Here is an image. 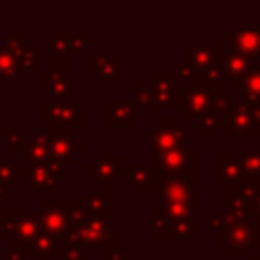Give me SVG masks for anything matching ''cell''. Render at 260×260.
Returning <instances> with one entry per match:
<instances>
[{
	"mask_svg": "<svg viewBox=\"0 0 260 260\" xmlns=\"http://www.w3.org/2000/svg\"><path fill=\"white\" fill-rule=\"evenodd\" d=\"M232 89L240 93V100L248 106H260V61L252 63L248 71L232 81Z\"/></svg>",
	"mask_w": 260,
	"mask_h": 260,
	"instance_id": "d6986e66",
	"label": "cell"
},
{
	"mask_svg": "<svg viewBox=\"0 0 260 260\" xmlns=\"http://www.w3.org/2000/svg\"><path fill=\"white\" fill-rule=\"evenodd\" d=\"M142 116V110L134 104V100L116 102L112 98L104 100V126L106 128H130L134 120Z\"/></svg>",
	"mask_w": 260,
	"mask_h": 260,
	"instance_id": "5bb4252c",
	"label": "cell"
},
{
	"mask_svg": "<svg viewBox=\"0 0 260 260\" xmlns=\"http://www.w3.org/2000/svg\"><path fill=\"white\" fill-rule=\"evenodd\" d=\"M250 65H252V61H248L244 55H240V53L234 51L232 47H225V45H223V53H221V57H219L217 67H219L221 75L225 77V81H228V79H232V81L240 79V77L248 71Z\"/></svg>",
	"mask_w": 260,
	"mask_h": 260,
	"instance_id": "7402d4cb",
	"label": "cell"
},
{
	"mask_svg": "<svg viewBox=\"0 0 260 260\" xmlns=\"http://www.w3.org/2000/svg\"><path fill=\"white\" fill-rule=\"evenodd\" d=\"M0 260H32V256H30L28 252H24L22 248L8 244V246L2 248V252H0Z\"/></svg>",
	"mask_w": 260,
	"mask_h": 260,
	"instance_id": "7bdbcfd3",
	"label": "cell"
},
{
	"mask_svg": "<svg viewBox=\"0 0 260 260\" xmlns=\"http://www.w3.org/2000/svg\"><path fill=\"white\" fill-rule=\"evenodd\" d=\"M197 234V221L193 215L189 217H179V219H173L171 225H169V238L177 240V244L181 248H185Z\"/></svg>",
	"mask_w": 260,
	"mask_h": 260,
	"instance_id": "d4e9b609",
	"label": "cell"
},
{
	"mask_svg": "<svg viewBox=\"0 0 260 260\" xmlns=\"http://www.w3.org/2000/svg\"><path fill=\"white\" fill-rule=\"evenodd\" d=\"M39 260H63V258H59V256H47V258H39Z\"/></svg>",
	"mask_w": 260,
	"mask_h": 260,
	"instance_id": "681fc988",
	"label": "cell"
},
{
	"mask_svg": "<svg viewBox=\"0 0 260 260\" xmlns=\"http://www.w3.org/2000/svg\"><path fill=\"white\" fill-rule=\"evenodd\" d=\"M2 138H4V142H6L8 150H10V154H12V156H14V154L18 156L20 150H22V146H24L26 134H24L22 130L14 128V126H2Z\"/></svg>",
	"mask_w": 260,
	"mask_h": 260,
	"instance_id": "836d02e7",
	"label": "cell"
},
{
	"mask_svg": "<svg viewBox=\"0 0 260 260\" xmlns=\"http://www.w3.org/2000/svg\"><path fill=\"white\" fill-rule=\"evenodd\" d=\"M59 242H61V240H57V238H53V236H49V234L41 232V234H39V236L28 244L26 252H28L32 258L57 256V252H59Z\"/></svg>",
	"mask_w": 260,
	"mask_h": 260,
	"instance_id": "83f0119b",
	"label": "cell"
},
{
	"mask_svg": "<svg viewBox=\"0 0 260 260\" xmlns=\"http://www.w3.org/2000/svg\"><path fill=\"white\" fill-rule=\"evenodd\" d=\"M49 132V152L51 158L63 167L75 165L79 156L87 154V146L75 140V128H47Z\"/></svg>",
	"mask_w": 260,
	"mask_h": 260,
	"instance_id": "52a82bcc",
	"label": "cell"
},
{
	"mask_svg": "<svg viewBox=\"0 0 260 260\" xmlns=\"http://www.w3.org/2000/svg\"><path fill=\"white\" fill-rule=\"evenodd\" d=\"M39 116L47 122V128H85L87 110L77 104L55 102L49 98L39 100Z\"/></svg>",
	"mask_w": 260,
	"mask_h": 260,
	"instance_id": "3957f363",
	"label": "cell"
},
{
	"mask_svg": "<svg viewBox=\"0 0 260 260\" xmlns=\"http://www.w3.org/2000/svg\"><path fill=\"white\" fill-rule=\"evenodd\" d=\"M2 209H4V203H2V201H0V211H2Z\"/></svg>",
	"mask_w": 260,
	"mask_h": 260,
	"instance_id": "816d5d0a",
	"label": "cell"
},
{
	"mask_svg": "<svg viewBox=\"0 0 260 260\" xmlns=\"http://www.w3.org/2000/svg\"><path fill=\"white\" fill-rule=\"evenodd\" d=\"M128 171L130 165L124 162L122 154H95L91 162L85 165V183H102V185H114V183H128Z\"/></svg>",
	"mask_w": 260,
	"mask_h": 260,
	"instance_id": "5b68a950",
	"label": "cell"
},
{
	"mask_svg": "<svg viewBox=\"0 0 260 260\" xmlns=\"http://www.w3.org/2000/svg\"><path fill=\"white\" fill-rule=\"evenodd\" d=\"M244 175L260 179V144H246L240 154Z\"/></svg>",
	"mask_w": 260,
	"mask_h": 260,
	"instance_id": "1f68e13d",
	"label": "cell"
},
{
	"mask_svg": "<svg viewBox=\"0 0 260 260\" xmlns=\"http://www.w3.org/2000/svg\"><path fill=\"white\" fill-rule=\"evenodd\" d=\"M250 215H252V219L260 225V195L256 197V201L252 203V209H250Z\"/></svg>",
	"mask_w": 260,
	"mask_h": 260,
	"instance_id": "7dc6e473",
	"label": "cell"
},
{
	"mask_svg": "<svg viewBox=\"0 0 260 260\" xmlns=\"http://www.w3.org/2000/svg\"><path fill=\"white\" fill-rule=\"evenodd\" d=\"M128 185L134 193H156L160 185V175L142 162H132L128 171Z\"/></svg>",
	"mask_w": 260,
	"mask_h": 260,
	"instance_id": "ffe728a7",
	"label": "cell"
},
{
	"mask_svg": "<svg viewBox=\"0 0 260 260\" xmlns=\"http://www.w3.org/2000/svg\"><path fill=\"white\" fill-rule=\"evenodd\" d=\"M47 69H67V57L65 55L49 53V57H47Z\"/></svg>",
	"mask_w": 260,
	"mask_h": 260,
	"instance_id": "ee69618b",
	"label": "cell"
},
{
	"mask_svg": "<svg viewBox=\"0 0 260 260\" xmlns=\"http://www.w3.org/2000/svg\"><path fill=\"white\" fill-rule=\"evenodd\" d=\"M104 260H132L128 254H124L122 248H108L104 250Z\"/></svg>",
	"mask_w": 260,
	"mask_h": 260,
	"instance_id": "f6af8a7d",
	"label": "cell"
},
{
	"mask_svg": "<svg viewBox=\"0 0 260 260\" xmlns=\"http://www.w3.org/2000/svg\"><path fill=\"white\" fill-rule=\"evenodd\" d=\"M16 61L20 65L22 71H28V73H39L41 71V45L30 41L18 55H16Z\"/></svg>",
	"mask_w": 260,
	"mask_h": 260,
	"instance_id": "f546056e",
	"label": "cell"
},
{
	"mask_svg": "<svg viewBox=\"0 0 260 260\" xmlns=\"http://www.w3.org/2000/svg\"><path fill=\"white\" fill-rule=\"evenodd\" d=\"M47 47H49V53H55V55H71V41H69V32H53V35H47Z\"/></svg>",
	"mask_w": 260,
	"mask_h": 260,
	"instance_id": "e575fe53",
	"label": "cell"
},
{
	"mask_svg": "<svg viewBox=\"0 0 260 260\" xmlns=\"http://www.w3.org/2000/svg\"><path fill=\"white\" fill-rule=\"evenodd\" d=\"M189 128L179 124V118H160L156 128L148 136V146L150 152H165L171 148H179L187 144Z\"/></svg>",
	"mask_w": 260,
	"mask_h": 260,
	"instance_id": "7c38bea8",
	"label": "cell"
},
{
	"mask_svg": "<svg viewBox=\"0 0 260 260\" xmlns=\"http://www.w3.org/2000/svg\"><path fill=\"white\" fill-rule=\"evenodd\" d=\"M158 207L171 205H197L195 183L181 175H167L158 185Z\"/></svg>",
	"mask_w": 260,
	"mask_h": 260,
	"instance_id": "30bf717a",
	"label": "cell"
},
{
	"mask_svg": "<svg viewBox=\"0 0 260 260\" xmlns=\"http://www.w3.org/2000/svg\"><path fill=\"white\" fill-rule=\"evenodd\" d=\"M252 260H260V252H258L256 256H252Z\"/></svg>",
	"mask_w": 260,
	"mask_h": 260,
	"instance_id": "f907efd6",
	"label": "cell"
},
{
	"mask_svg": "<svg viewBox=\"0 0 260 260\" xmlns=\"http://www.w3.org/2000/svg\"><path fill=\"white\" fill-rule=\"evenodd\" d=\"M130 87H132V93H134L132 100H134V104H136L140 110H144V108L156 110L154 91H152V85H150L148 79H134V81L130 83Z\"/></svg>",
	"mask_w": 260,
	"mask_h": 260,
	"instance_id": "f1b7e54d",
	"label": "cell"
},
{
	"mask_svg": "<svg viewBox=\"0 0 260 260\" xmlns=\"http://www.w3.org/2000/svg\"><path fill=\"white\" fill-rule=\"evenodd\" d=\"M152 91H154V100H156V110H169L177 106V98H179V81L175 77L173 71H152L148 77Z\"/></svg>",
	"mask_w": 260,
	"mask_h": 260,
	"instance_id": "e0dca14e",
	"label": "cell"
},
{
	"mask_svg": "<svg viewBox=\"0 0 260 260\" xmlns=\"http://www.w3.org/2000/svg\"><path fill=\"white\" fill-rule=\"evenodd\" d=\"M22 173H24V185L28 187L30 193H41L49 191L55 193L59 185L67 183V173L65 167L49 160V162H24L20 160Z\"/></svg>",
	"mask_w": 260,
	"mask_h": 260,
	"instance_id": "277c9868",
	"label": "cell"
},
{
	"mask_svg": "<svg viewBox=\"0 0 260 260\" xmlns=\"http://www.w3.org/2000/svg\"><path fill=\"white\" fill-rule=\"evenodd\" d=\"M69 41H71V53H83L87 49V45L95 43V37L93 35H69Z\"/></svg>",
	"mask_w": 260,
	"mask_h": 260,
	"instance_id": "b9f144b4",
	"label": "cell"
},
{
	"mask_svg": "<svg viewBox=\"0 0 260 260\" xmlns=\"http://www.w3.org/2000/svg\"><path fill=\"white\" fill-rule=\"evenodd\" d=\"M205 219H207V225L215 232V230H219V228H225L234 217L228 215L223 209H207V211H205Z\"/></svg>",
	"mask_w": 260,
	"mask_h": 260,
	"instance_id": "f35d334b",
	"label": "cell"
},
{
	"mask_svg": "<svg viewBox=\"0 0 260 260\" xmlns=\"http://www.w3.org/2000/svg\"><path fill=\"white\" fill-rule=\"evenodd\" d=\"M85 71H89L95 81H120L124 77V57L122 53H87Z\"/></svg>",
	"mask_w": 260,
	"mask_h": 260,
	"instance_id": "4fadbf2b",
	"label": "cell"
},
{
	"mask_svg": "<svg viewBox=\"0 0 260 260\" xmlns=\"http://www.w3.org/2000/svg\"><path fill=\"white\" fill-rule=\"evenodd\" d=\"M22 73L24 71L20 69L16 57L0 45V81H16L22 77Z\"/></svg>",
	"mask_w": 260,
	"mask_h": 260,
	"instance_id": "4dcf8cb0",
	"label": "cell"
},
{
	"mask_svg": "<svg viewBox=\"0 0 260 260\" xmlns=\"http://www.w3.org/2000/svg\"><path fill=\"white\" fill-rule=\"evenodd\" d=\"M20 209H2L0 211V238H10L18 223Z\"/></svg>",
	"mask_w": 260,
	"mask_h": 260,
	"instance_id": "d590c367",
	"label": "cell"
},
{
	"mask_svg": "<svg viewBox=\"0 0 260 260\" xmlns=\"http://www.w3.org/2000/svg\"><path fill=\"white\" fill-rule=\"evenodd\" d=\"M41 234V221H39V215L37 211H20V217H18V223L14 228V234L8 238L12 246H18L26 252L28 244Z\"/></svg>",
	"mask_w": 260,
	"mask_h": 260,
	"instance_id": "44dd1931",
	"label": "cell"
},
{
	"mask_svg": "<svg viewBox=\"0 0 260 260\" xmlns=\"http://www.w3.org/2000/svg\"><path fill=\"white\" fill-rule=\"evenodd\" d=\"M39 89L49 100L77 104V73L69 69H45L39 71Z\"/></svg>",
	"mask_w": 260,
	"mask_h": 260,
	"instance_id": "8992f818",
	"label": "cell"
},
{
	"mask_svg": "<svg viewBox=\"0 0 260 260\" xmlns=\"http://www.w3.org/2000/svg\"><path fill=\"white\" fill-rule=\"evenodd\" d=\"M37 215L41 221V232L63 240L71 230V201H39Z\"/></svg>",
	"mask_w": 260,
	"mask_h": 260,
	"instance_id": "ba28073f",
	"label": "cell"
},
{
	"mask_svg": "<svg viewBox=\"0 0 260 260\" xmlns=\"http://www.w3.org/2000/svg\"><path fill=\"white\" fill-rule=\"evenodd\" d=\"M221 45L232 47L234 51L244 55L248 61L256 63V61H260V26H252V28L240 26L234 32L225 35Z\"/></svg>",
	"mask_w": 260,
	"mask_h": 260,
	"instance_id": "2e32d148",
	"label": "cell"
},
{
	"mask_svg": "<svg viewBox=\"0 0 260 260\" xmlns=\"http://www.w3.org/2000/svg\"><path fill=\"white\" fill-rule=\"evenodd\" d=\"M213 234V246L223 250L228 258L252 256V252L260 248V225L252 215L234 217L225 228H219Z\"/></svg>",
	"mask_w": 260,
	"mask_h": 260,
	"instance_id": "6da1fadb",
	"label": "cell"
},
{
	"mask_svg": "<svg viewBox=\"0 0 260 260\" xmlns=\"http://www.w3.org/2000/svg\"><path fill=\"white\" fill-rule=\"evenodd\" d=\"M215 181L217 183H223V185H230V183H236L244 177V167H242V160L240 156H232V154H217L215 156Z\"/></svg>",
	"mask_w": 260,
	"mask_h": 260,
	"instance_id": "603a6c76",
	"label": "cell"
},
{
	"mask_svg": "<svg viewBox=\"0 0 260 260\" xmlns=\"http://www.w3.org/2000/svg\"><path fill=\"white\" fill-rule=\"evenodd\" d=\"M221 53H223L221 43H211L205 39V35H197V39L187 47V63L193 65L201 73V71L217 65Z\"/></svg>",
	"mask_w": 260,
	"mask_h": 260,
	"instance_id": "9a60e30c",
	"label": "cell"
},
{
	"mask_svg": "<svg viewBox=\"0 0 260 260\" xmlns=\"http://www.w3.org/2000/svg\"><path fill=\"white\" fill-rule=\"evenodd\" d=\"M234 100H236L234 89H215V91H211L209 102H207V114H211L217 120V126L225 118V114L230 112V106H232Z\"/></svg>",
	"mask_w": 260,
	"mask_h": 260,
	"instance_id": "cb8c5ba5",
	"label": "cell"
},
{
	"mask_svg": "<svg viewBox=\"0 0 260 260\" xmlns=\"http://www.w3.org/2000/svg\"><path fill=\"white\" fill-rule=\"evenodd\" d=\"M0 177L8 183H24V173L20 160H14L12 154H0Z\"/></svg>",
	"mask_w": 260,
	"mask_h": 260,
	"instance_id": "d6a6232c",
	"label": "cell"
},
{
	"mask_svg": "<svg viewBox=\"0 0 260 260\" xmlns=\"http://www.w3.org/2000/svg\"><path fill=\"white\" fill-rule=\"evenodd\" d=\"M199 77L205 81V85H207L211 91H215V89H225V77L221 75V71H219L217 65H213V67L201 71Z\"/></svg>",
	"mask_w": 260,
	"mask_h": 260,
	"instance_id": "8d00e7d4",
	"label": "cell"
},
{
	"mask_svg": "<svg viewBox=\"0 0 260 260\" xmlns=\"http://www.w3.org/2000/svg\"><path fill=\"white\" fill-rule=\"evenodd\" d=\"M112 187L114 185H104V189L98 191H89L81 203L85 205V209L93 211V213H112Z\"/></svg>",
	"mask_w": 260,
	"mask_h": 260,
	"instance_id": "484cf974",
	"label": "cell"
},
{
	"mask_svg": "<svg viewBox=\"0 0 260 260\" xmlns=\"http://www.w3.org/2000/svg\"><path fill=\"white\" fill-rule=\"evenodd\" d=\"M223 189H228V191L236 193V195H238V197H242L248 205H252V203L256 201V197L260 195V179L250 177V175H244L240 181L230 183V185H225Z\"/></svg>",
	"mask_w": 260,
	"mask_h": 260,
	"instance_id": "4316f807",
	"label": "cell"
},
{
	"mask_svg": "<svg viewBox=\"0 0 260 260\" xmlns=\"http://www.w3.org/2000/svg\"><path fill=\"white\" fill-rule=\"evenodd\" d=\"M211 89L205 85V81L197 75L191 83H187V89H179L177 98V118H201L207 112V102H209Z\"/></svg>",
	"mask_w": 260,
	"mask_h": 260,
	"instance_id": "8fae6325",
	"label": "cell"
},
{
	"mask_svg": "<svg viewBox=\"0 0 260 260\" xmlns=\"http://www.w3.org/2000/svg\"><path fill=\"white\" fill-rule=\"evenodd\" d=\"M30 41H32V39H30V35H6V37L2 39V43H0V45H2L8 53H12V55L16 57V55H18V53H20V51L30 43Z\"/></svg>",
	"mask_w": 260,
	"mask_h": 260,
	"instance_id": "74e56055",
	"label": "cell"
},
{
	"mask_svg": "<svg viewBox=\"0 0 260 260\" xmlns=\"http://www.w3.org/2000/svg\"><path fill=\"white\" fill-rule=\"evenodd\" d=\"M0 201L2 203H10L12 201V183H8L2 177H0Z\"/></svg>",
	"mask_w": 260,
	"mask_h": 260,
	"instance_id": "bcb514c9",
	"label": "cell"
},
{
	"mask_svg": "<svg viewBox=\"0 0 260 260\" xmlns=\"http://www.w3.org/2000/svg\"><path fill=\"white\" fill-rule=\"evenodd\" d=\"M252 108V112H254V116H256V122L260 124V106H250Z\"/></svg>",
	"mask_w": 260,
	"mask_h": 260,
	"instance_id": "c3c4849f",
	"label": "cell"
},
{
	"mask_svg": "<svg viewBox=\"0 0 260 260\" xmlns=\"http://www.w3.org/2000/svg\"><path fill=\"white\" fill-rule=\"evenodd\" d=\"M223 136L230 138V136H260V124L256 122V116L252 112V108L242 102V100H234L232 106H230V112L225 114V118L219 122V126Z\"/></svg>",
	"mask_w": 260,
	"mask_h": 260,
	"instance_id": "9c48e42d",
	"label": "cell"
},
{
	"mask_svg": "<svg viewBox=\"0 0 260 260\" xmlns=\"http://www.w3.org/2000/svg\"><path fill=\"white\" fill-rule=\"evenodd\" d=\"M199 122H197V128H195V134L197 136H201V138H205V136H213L215 134V130H217V120L211 116V114H203L201 118H197Z\"/></svg>",
	"mask_w": 260,
	"mask_h": 260,
	"instance_id": "ab89813d",
	"label": "cell"
},
{
	"mask_svg": "<svg viewBox=\"0 0 260 260\" xmlns=\"http://www.w3.org/2000/svg\"><path fill=\"white\" fill-rule=\"evenodd\" d=\"M173 73H175L177 81H185V83H191V81H193V79H197V75H199V71H197L193 65H189L187 61L179 63V65H177V69H175Z\"/></svg>",
	"mask_w": 260,
	"mask_h": 260,
	"instance_id": "60d3db41",
	"label": "cell"
},
{
	"mask_svg": "<svg viewBox=\"0 0 260 260\" xmlns=\"http://www.w3.org/2000/svg\"><path fill=\"white\" fill-rule=\"evenodd\" d=\"M148 167H152L160 179L167 175H181L197 183V146L187 142L165 152H150Z\"/></svg>",
	"mask_w": 260,
	"mask_h": 260,
	"instance_id": "7a4b0ae2",
	"label": "cell"
},
{
	"mask_svg": "<svg viewBox=\"0 0 260 260\" xmlns=\"http://www.w3.org/2000/svg\"><path fill=\"white\" fill-rule=\"evenodd\" d=\"M20 160L24 162H49L51 152H49V132L47 128L41 126H30L26 132V140L24 146L18 154Z\"/></svg>",
	"mask_w": 260,
	"mask_h": 260,
	"instance_id": "ac0fdd59",
	"label": "cell"
}]
</instances>
